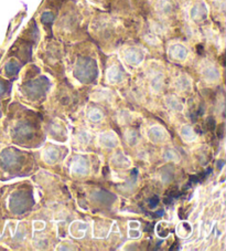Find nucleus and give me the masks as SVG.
Instances as JSON below:
<instances>
[{
  "label": "nucleus",
  "mask_w": 226,
  "mask_h": 251,
  "mask_svg": "<svg viewBox=\"0 0 226 251\" xmlns=\"http://www.w3.org/2000/svg\"><path fill=\"white\" fill-rule=\"evenodd\" d=\"M64 1H67V0H46V2L49 3V6L54 7V8H56V9L60 8L61 5H62Z\"/></svg>",
  "instance_id": "obj_1"
}]
</instances>
